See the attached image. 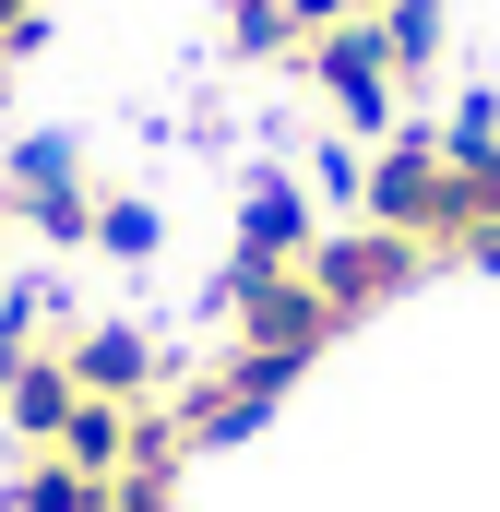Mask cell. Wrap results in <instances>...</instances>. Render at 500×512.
<instances>
[{
  "label": "cell",
  "mask_w": 500,
  "mask_h": 512,
  "mask_svg": "<svg viewBox=\"0 0 500 512\" xmlns=\"http://www.w3.org/2000/svg\"><path fill=\"white\" fill-rule=\"evenodd\" d=\"M0 84H12V60H0Z\"/></svg>",
  "instance_id": "5bb4252c"
},
{
  "label": "cell",
  "mask_w": 500,
  "mask_h": 512,
  "mask_svg": "<svg viewBox=\"0 0 500 512\" xmlns=\"http://www.w3.org/2000/svg\"><path fill=\"white\" fill-rule=\"evenodd\" d=\"M108 512H179V489H143V477H120V501Z\"/></svg>",
  "instance_id": "7c38bea8"
},
{
  "label": "cell",
  "mask_w": 500,
  "mask_h": 512,
  "mask_svg": "<svg viewBox=\"0 0 500 512\" xmlns=\"http://www.w3.org/2000/svg\"><path fill=\"white\" fill-rule=\"evenodd\" d=\"M36 36H48V0H0V60H24Z\"/></svg>",
  "instance_id": "8fae6325"
},
{
  "label": "cell",
  "mask_w": 500,
  "mask_h": 512,
  "mask_svg": "<svg viewBox=\"0 0 500 512\" xmlns=\"http://www.w3.org/2000/svg\"><path fill=\"white\" fill-rule=\"evenodd\" d=\"M84 251H108V262H155V251H167V215H155L143 191H108V203H96V239H84Z\"/></svg>",
  "instance_id": "9c48e42d"
},
{
  "label": "cell",
  "mask_w": 500,
  "mask_h": 512,
  "mask_svg": "<svg viewBox=\"0 0 500 512\" xmlns=\"http://www.w3.org/2000/svg\"><path fill=\"white\" fill-rule=\"evenodd\" d=\"M108 501H120V477H84L60 453H24L12 489H0V512H108Z\"/></svg>",
  "instance_id": "52a82bcc"
},
{
  "label": "cell",
  "mask_w": 500,
  "mask_h": 512,
  "mask_svg": "<svg viewBox=\"0 0 500 512\" xmlns=\"http://www.w3.org/2000/svg\"><path fill=\"white\" fill-rule=\"evenodd\" d=\"M215 298H227V358L274 370V382H310V370H322V346H346V334H334V310L310 298V274H227Z\"/></svg>",
  "instance_id": "6da1fadb"
},
{
  "label": "cell",
  "mask_w": 500,
  "mask_h": 512,
  "mask_svg": "<svg viewBox=\"0 0 500 512\" xmlns=\"http://www.w3.org/2000/svg\"><path fill=\"white\" fill-rule=\"evenodd\" d=\"M227 48L239 60H298L310 24H298V0H227Z\"/></svg>",
  "instance_id": "ba28073f"
},
{
  "label": "cell",
  "mask_w": 500,
  "mask_h": 512,
  "mask_svg": "<svg viewBox=\"0 0 500 512\" xmlns=\"http://www.w3.org/2000/svg\"><path fill=\"white\" fill-rule=\"evenodd\" d=\"M60 370H72L84 405H167V393L191 382L155 322H60Z\"/></svg>",
  "instance_id": "5b68a950"
},
{
  "label": "cell",
  "mask_w": 500,
  "mask_h": 512,
  "mask_svg": "<svg viewBox=\"0 0 500 512\" xmlns=\"http://www.w3.org/2000/svg\"><path fill=\"white\" fill-rule=\"evenodd\" d=\"M310 239H322L310 191H298L286 167H250V191H239V251H227V274H298V262H310Z\"/></svg>",
  "instance_id": "8992f818"
},
{
  "label": "cell",
  "mask_w": 500,
  "mask_h": 512,
  "mask_svg": "<svg viewBox=\"0 0 500 512\" xmlns=\"http://www.w3.org/2000/svg\"><path fill=\"white\" fill-rule=\"evenodd\" d=\"M298 274H310V298L334 310V334H358V322H381V310L429 274V251H417V239H393V227H370V215H346V227H322V239H310Z\"/></svg>",
  "instance_id": "3957f363"
},
{
  "label": "cell",
  "mask_w": 500,
  "mask_h": 512,
  "mask_svg": "<svg viewBox=\"0 0 500 512\" xmlns=\"http://www.w3.org/2000/svg\"><path fill=\"white\" fill-rule=\"evenodd\" d=\"M381 48H393V72L417 84V72H441V0H393L381 12Z\"/></svg>",
  "instance_id": "30bf717a"
},
{
  "label": "cell",
  "mask_w": 500,
  "mask_h": 512,
  "mask_svg": "<svg viewBox=\"0 0 500 512\" xmlns=\"http://www.w3.org/2000/svg\"><path fill=\"white\" fill-rule=\"evenodd\" d=\"M96 167H84V143H60V131H24L12 155H0V215L36 239V251H84L96 239Z\"/></svg>",
  "instance_id": "7a4b0ae2"
},
{
  "label": "cell",
  "mask_w": 500,
  "mask_h": 512,
  "mask_svg": "<svg viewBox=\"0 0 500 512\" xmlns=\"http://www.w3.org/2000/svg\"><path fill=\"white\" fill-rule=\"evenodd\" d=\"M298 72H310V96L334 108V131H346V143H381V131H393L405 72H393V48H381V12H358V24H322V36L298 48Z\"/></svg>",
  "instance_id": "277c9868"
},
{
  "label": "cell",
  "mask_w": 500,
  "mask_h": 512,
  "mask_svg": "<svg viewBox=\"0 0 500 512\" xmlns=\"http://www.w3.org/2000/svg\"><path fill=\"white\" fill-rule=\"evenodd\" d=\"M0 239H12V215H0Z\"/></svg>",
  "instance_id": "4fadbf2b"
}]
</instances>
